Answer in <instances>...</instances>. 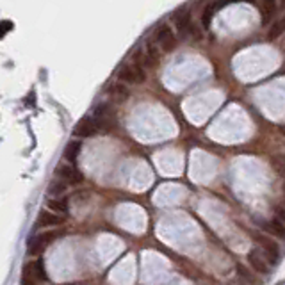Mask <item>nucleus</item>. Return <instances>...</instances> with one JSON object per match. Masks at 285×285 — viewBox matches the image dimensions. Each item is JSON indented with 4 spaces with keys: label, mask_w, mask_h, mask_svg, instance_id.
<instances>
[{
    "label": "nucleus",
    "mask_w": 285,
    "mask_h": 285,
    "mask_svg": "<svg viewBox=\"0 0 285 285\" xmlns=\"http://www.w3.org/2000/svg\"><path fill=\"white\" fill-rule=\"evenodd\" d=\"M39 280H47V273H45V264L41 259L34 260L31 264H27L23 267V285H34Z\"/></svg>",
    "instance_id": "1"
},
{
    "label": "nucleus",
    "mask_w": 285,
    "mask_h": 285,
    "mask_svg": "<svg viewBox=\"0 0 285 285\" xmlns=\"http://www.w3.org/2000/svg\"><path fill=\"white\" fill-rule=\"evenodd\" d=\"M119 80H123L127 84H141L146 80L145 70L137 64V62H132V64H125L121 70L118 72Z\"/></svg>",
    "instance_id": "2"
},
{
    "label": "nucleus",
    "mask_w": 285,
    "mask_h": 285,
    "mask_svg": "<svg viewBox=\"0 0 285 285\" xmlns=\"http://www.w3.org/2000/svg\"><path fill=\"white\" fill-rule=\"evenodd\" d=\"M56 237H57L56 232H43V233H39V235H36V237L29 243L27 255H29V257H36V255L43 253V251H45V249L52 244V241Z\"/></svg>",
    "instance_id": "3"
},
{
    "label": "nucleus",
    "mask_w": 285,
    "mask_h": 285,
    "mask_svg": "<svg viewBox=\"0 0 285 285\" xmlns=\"http://www.w3.org/2000/svg\"><path fill=\"white\" fill-rule=\"evenodd\" d=\"M56 176H59V180H62L68 186H75V184H80L82 182V173L73 168L72 164H61L59 168H56Z\"/></svg>",
    "instance_id": "4"
},
{
    "label": "nucleus",
    "mask_w": 285,
    "mask_h": 285,
    "mask_svg": "<svg viewBox=\"0 0 285 285\" xmlns=\"http://www.w3.org/2000/svg\"><path fill=\"white\" fill-rule=\"evenodd\" d=\"M100 130V125L96 123V119L93 116H86L75 125V129H73V135H77V137H91L95 135L96 132Z\"/></svg>",
    "instance_id": "5"
},
{
    "label": "nucleus",
    "mask_w": 285,
    "mask_h": 285,
    "mask_svg": "<svg viewBox=\"0 0 285 285\" xmlns=\"http://www.w3.org/2000/svg\"><path fill=\"white\" fill-rule=\"evenodd\" d=\"M257 241H259L260 248L264 249L266 257L271 264H278L280 260V249H278V244L269 237H264V235H257Z\"/></svg>",
    "instance_id": "6"
},
{
    "label": "nucleus",
    "mask_w": 285,
    "mask_h": 285,
    "mask_svg": "<svg viewBox=\"0 0 285 285\" xmlns=\"http://www.w3.org/2000/svg\"><path fill=\"white\" fill-rule=\"evenodd\" d=\"M157 41H159V45H161V48L164 52H171V50L176 48V38L168 25H162L157 31Z\"/></svg>",
    "instance_id": "7"
},
{
    "label": "nucleus",
    "mask_w": 285,
    "mask_h": 285,
    "mask_svg": "<svg viewBox=\"0 0 285 285\" xmlns=\"http://www.w3.org/2000/svg\"><path fill=\"white\" fill-rule=\"evenodd\" d=\"M64 223V218L62 216H57V214L48 212V210H41L39 216H38V228H48V227H57V225Z\"/></svg>",
    "instance_id": "8"
},
{
    "label": "nucleus",
    "mask_w": 285,
    "mask_h": 285,
    "mask_svg": "<svg viewBox=\"0 0 285 285\" xmlns=\"http://www.w3.org/2000/svg\"><path fill=\"white\" fill-rule=\"evenodd\" d=\"M248 262H249V266L253 267L255 273H260V275H267V273H269V266H267V262H266L262 257H260V253L257 249L249 251Z\"/></svg>",
    "instance_id": "9"
},
{
    "label": "nucleus",
    "mask_w": 285,
    "mask_h": 285,
    "mask_svg": "<svg viewBox=\"0 0 285 285\" xmlns=\"http://www.w3.org/2000/svg\"><path fill=\"white\" fill-rule=\"evenodd\" d=\"M129 89L125 88L123 84H113L109 88V96L113 98V102H116V104H121V102H125V100L129 98Z\"/></svg>",
    "instance_id": "10"
},
{
    "label": "nucleus",
    "mask_w": 285,
    "mask_h": 285,
    "mask_svg": "<svg viewBox=\"0 0 285 285\" xmlns=\"http://www.w3.org/2000/svg\"><path fill=\"white\" fill-rule=\"evenodd\" d=\"M275 11H276L275 0H264V2H260V13H262V23L264 25H267L271 21V18L275 16Z\"/></svg>",
    "instance_id": "11"
},
{
    "label": "nucleus",
    "mask_w": 285,
    "mask_h": 285,
    "mask_svg": "<svg viewBox=\"0 0 285 285\" xmlns=\"http://www.w3.org/2000/svg\"><path fill=\"white\" fill-rule=\"evenodd\" d=\"M109 116H111V105H109V104H102V105H98V107L95 109V113H93V118L96 119V123H98L100 127L107 123V119H109Z\"/></svg>",
    "instance_id": "12"
},
{
    "label": "nucleus",
    "mask_w": 285,
    "mask_h": 285,
    "mask_svg": "<svg viewBox=\"0 0 285 285\" xmlns=\"http://www.w3.org/2000/svg\"><path fill=\"white\" fill-rule=\"evenodd\" d=\"M175 21H176V29L180 34H187V32L191 31V16L189 13H182V15H176L175 16Z\"/></svg>",
    "instance_id": "13"
},
{
    "label": "nucleus",
    "mask_w": 285,
    "mask_h": 285,
    "mask_svg": "<svg viewBox=\"0 0 285 285\" xmlns=\"http://www.w3.org/2000/svg\"><path fill=\"white\" fill-rule=\"evenodd\" d=\"M264 230L273 233V235H276V237H285V227L282 221H267V223L264 225Z\"/></svg>",
    "instance_id": "14"
},
{
    "label": "nucleus",
    "mask_w": 285,
    "mask_h": 285,
    "mask_svg": "<svg viewBox=\"0 0 285 285\" xmlns=\"http://www.w3.org/2000/svg\"><path fill=\"white\" fill-rule=\"evenodd\" d=\"M48 207L57 214H66L70 205H68L66 198H56V200H50V202H48Z\"/></svg>",
    "instance_id": "15"
},
{
    "label": "nucleus",
    "mask_w": 285,
    "mask_h": 285,
    "mask_svg": "<svg viewBox=\"0 0 285 285\" xmlns=\"http://www.w3.org/2000/svg\"><path fill=\"white\" fill-rule=\"evenodd\" d=\"M284 32H285V16L282 18V20L276 21L275 25L271 27L269 32H267V39H271V41H273V39H276V38H280Z\"/></svg>",
    "instance_id": "16"
},
{
    "label": "nucleus",
    "mask_w": 285,
    "mask_h": 285,
    "mask_svg": "<svg viewBox=\"0 0 285 285\" xmlns=\"http://www.w3.org/2000/svg\"><path fill=\"white\" fill-rule=\"evenodd\" d=\"M78 152H80V143L72 141V143L66 146V150H64V157H66L70 162H75L78 157Z\"/></svg>",
    "instance_id": "17"
},
{
    "label": "nucleus",
    "mask_w": 285,
    "mask_h": 285,
    "mask_svg": "<svg viewBox=\"0 0 285 285\" xmlns=\"http://www.w3.org/2000/svg\"><path fill=\"white\" fill-rule=\"evenodd\" d=\"M216 9H218V5L214 4H209L205 9H203V16H202V25L203 29H209L210 27V20H212L214 13H216Z\"/></svg>",
    "instance_id": "18"
},
{
    "label": "nucleus",
    "mask_w": 285,
    "mask_h": 285,
    "mask_svg": "<svg viewBox=\"0 0 285 285\" xmlns=\"http://www.w3.org/2000/svg\"><path fill=\"white\" fill-rule=\"evenodd\" d=\"M66 186H68V184H64L62 180L52 182V184H50V187H48V191H50V194H61V192H64Z\"/></svg>",
    "instance_id": "19"
},
{
    "label": "nucleus",
    "mask_w": 285,
    "mask_h": 285,
    "mask_svg": "<svg viewBox=\"0 0 285 285\" xmlns=\"http://www.w3.org/2000/svg\"><path fill=\"white\" fill-rule=\"evenodd\" d=\"M237 271H239V275L243 276V278H244V280H246V282H248V284L257 285V278H255L253 275H249L248 269H246V267H243V266H237Z\"/></svg>",
    "instance_id": "20"
},
{
    "label": "nucleus",
    "mask_w": 285,
    "mask_h": 285,
    "mask_svg": "<svg viewBox=\"0 0 285 285\" xmlns=\"http://www.w3.org/2000/svg\"><path fill=\"white\" fill-rule=\"evenodd\" d=\"M276 218H278V221H282L285 225V205L276 207Z\"/></svg>",
    "instance_id": "21"
},
{
    "label": "nucleus",
    "mask_w": 285,
    "mask_h": 285,
    "mask_svg": "<svg viewBox=\"0 0 285 285\" xmlns=\"http://www.w3.org/2000/svg\"><path fill=\"white\" fill-rule=\"evenodd\" d=\"M11 27H13V23H11L9 20H4V21H2V36H4V34L7 31H11Z\"/></svg>",
    "instance_id": "22"
},
{
    "label": "nucleus",
    "mask_w": 285,
    "mask_h": 285,
    "mask_svg": "<svg viewBox=\"0 0 285 285\" xmlns=\"http://www.w3.org/2000/svg\"><path fill=\"white\" fill-rule=\"evenodd\" d=\"M282 134H284V135H285V127H282Z\"/></svg>",
    "instance_id": "23"
},
{
    "label": "nucleus",
    "mask_w": 285,
    "mask_h": 285,
    "mask_svg": "<svg viewBox=\"0 0 285 285\" xmlns=\"http://www.w3.org/2000/svg\"><path fill=\"white\" fill-rule=\"evenodd\" d=\"M276 285H285V282H280V284H276Z\"/></svg>",
    "instance_id": "24"
}]
</instances>
